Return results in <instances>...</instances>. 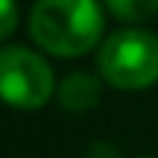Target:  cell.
Returning a JSON list of instances; mask_svg holds the SVG:
<instances>
[{
  "label": "cell",
  "instance_id": "cell-1",
  "mask_svg": "<svg viewBox=\"0 0 158 158\" xmlns=\"http://www.w3.org/2000/svg\"><path fill=\"white\" fill-rule=\"evenodd\" d=\"M29 32L53 56H85L102 35V9L97 0H38L29 15Z\"/></svg>",
  "mask_w": 158,
  "mask_h": 158
},
{
  "label": "cell",
  "instance_id": "cell-5",
  "mask_svg": "<svg viewBox=\"0 0 158 158\" xmlns=\"http://www.w3.org/2000/svg\"><path fill=\"white\" fill-rule=\"evenodd\" d=\"M108 12L126 23H141L158 12V0H106Z\"/></svg>",
  "mask_w": 158,
  "mask_h": 158
},
{
  "label": "cell",
  "instance_id": "cell-6",
  "mask_svg": "<svg viewBox=\"0 0 158 158\" xmlns=\"http://www.w3.org/2000/svg\"><path fill=\"white\" fill-rule=\"evenodd\" d=\"M3 6V23H0V35L9 38L15 32V23H18V12H15V0H0Z\"/></svg>",
  "mask_w": 158,
  "mask_h": 158
},
{
  "label": "cell",
  "instance_id": "cell-3",
  "mask_svg": "<svg viewBox=\"0 0 158 158\" xmlns=\"http://www.w3.org/2000/svg\"><path fill=\"white\" fill-rule=\"evenodd\" d=\"M0 94L15 108H41L53 97V68L27 47H3L0 53Z\"/></svg>",
  "mask_w": 158,
  "mask_h": 158
},
{
  "label": "cell",
  "instance_id": "cell-4",
  "mask_svg": "<svg viewBox=\"0 0 158 158\" xmlns=\"http://www.w3.org/2000/svg\"><path fill=\"white\" fill-rule=\"evenodd\" d=\"M59 102H62V108H68L73 114L88 111L100 102V82L91 73H82V70L68 73L59 85Z\"/></svg>",
  "mask_w": 158,
  "mask_h": 158
},
{
  "label": "cell",
  "instance_id": "cell-2",
  "mask_svg": "<svg viewBox=\"0 0 158 158\" xmlns=\"http://www.w3.org/2000/svg\"><path fill=\"white\" fill-rule=\"evenodd\" d=\"M102 79L120 91H141L158 82V35L147 29H120L97 53Z\"/></svg>",
  "mask_w": 158,
  "mask_h": 158
}]
</instances>
